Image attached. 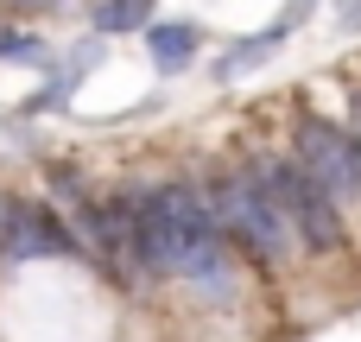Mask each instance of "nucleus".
I'll return each instance as SVG.
<instances>
[{
  "instance_id": "obj_1",
  "label": "nucleus",
  "mask_w": 361,
  "mask_h": 342,
  "mask_svg": "<svg viewBox=\"0 0 361 342\" xmlns=\"http://www.w3.org/2000/svg\"><path fill=\"white\" fill-rule=\"evenodd\" d=\"M203 203H209V216H216V228L228 235V241H241L247 254H260V260H286L292 254V222L273 209V197L247 178V171H228V178H216V184H203Z\"/></svg>"
},
{
  "instance_id": "obj_2",
  "label": "nucleus",
  "mask_w": 361,
  "mask_h": 342,
  "mask_svg": "<svg viewBox=\"0 0 361 342\" xmlns=\"http://www.w3.org/2000/svg\"><path fill=\"white\" fill-rule=\"evenodd\" d=\"M247 178L273 197V209L292 222V235L311 248V254H330L343 248V222H336V203L324 197V184L298 165V159H254Z\"/></svg>"
},
{
  "instance_id": "obj_3",
  "label": "nucleus",
  "mask_w": 361,
  "mask_h": 342,
  "mask_svg": "<svg viewBox=\"0 0 361 342\" xmlns=\"http://www.w3.org/2000/svg\"><path fill=\"white\" fill-rule=\"evenodd\" d=\"M292 159L324 184L330 203L361 197V146H355V133H343V127H330V121H298Z\"/></svg>"
},
{
  "instance_id": "obj_4",
  "label": "nucleus",
  "mask_w": 361,
  "mask_h": 342,
  "mask_svg": "<svg viewBox=\"0 0 361 342\" xmlns=\"http://www.w3.org/2000/svg\"><path fill=\"white\" fill-rule=\"evenodd\" d=\"M305 13H311V0H292V6H286V19H273L267 32H254V38H241V44H228V51H222V63H216V76H241V70H254L260 57H273V51L305 25Z\"/></svg>"
},
{
  "instance_id": "obj_5",
  "label": "nucleus",
  "mask_w": 361,
  "mask_h": 342,
  "mask_svg": "<svg viewBox=\"0 0 361 342\" xmlns=\"http://www.w3.org/2000/svg\"><path fill=\"white\" fill-rule=\"evenodd\" d=\"M146 44H152V63L159 70H184L197 57V25H152Z\"/></svg>"
},
{
  "instance_id": "obj_6",
  "label": "nucleus",
  "mask_w": 361,
  "mask_h": 342,
  "mask_svg": "<svg viewBox=\"0 0 361 342\" xmlns=\"http://www.w3.org/2000/svg\"><path fill=\"white\" fill-rule=\"evenodd\" d=\"M146 13H152V0H102L95 32H140V25H146Z\"/></svg>"
},
{
  "instance_id": "obj_7",
  "label": "nucleus",
  "mask_w": 361,
  "mask_h": 342,
  "mask_svg": "<svg viewBox=\"0 0 361 342\" xmlns=\"http://www.w3.org/2000/svg\"><path fill=\"white\" fill-rule=\"evenodd\" d=\"M0 57H38V38L32 32H0Z\"/></svg>"
},
{
  "instance_id": "obj_8",
  "label": "nucleus",
  "mask_w": 361,
  "mask_h": 342,
  "mask_svg": "<svg viewBox=\"0 0 361 342\" xmlns=\"http://www.w3.org/2000/svg\"><path fill=\"white\" fill-rule=\"evenodd\" d=\"M336 6H343V19H349V25H361V0H336Z\"/></svg>"
},
{
  "instance_id": "obj_9",
  "label": "nucleus",
  "mask_w": 361,
  "mask_h": 342,
  "mask_svg": "<svg viewBox=\"0 0 361 342\" xmlns=\"http://www.w3.org/2000/svg\"><path fill=\"white\" fill-rule=\"evenodd\" d=\"M349 133H355V146H361V102H355V127H349Z\"/></svg>"
}]
</instances>
